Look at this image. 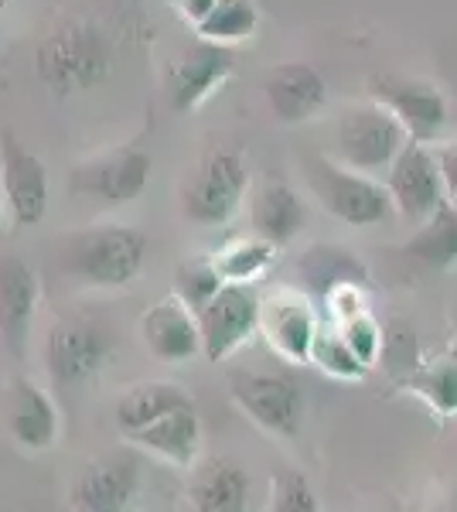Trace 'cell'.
Returning <instances> with one entry per match:
<instances>
[{
    "label": "cell",
    "mask_w": 457,
    "mask_h": 512,
    "mask_svg": "<svg viewBox=\"0 0 457 512\" xmlns=\"http://www.w3.org/2000/svg\"><path fill=\"white\" fill-rule=\"evenodd\" d=\"M338 332L348 342V349H352L365 366H376L379 355H382V328L376 325V318L369 315V311H355L352 318H345L342 325H338Z\"/></svg>",
    "instance_id": "1f68e13d"
},
{
    "label": "cell",
    "mask_w": 457,
    "mask_h": 512,
    "mask_svg": "<svg viewBox=\"0 0 457 512\" xmlns=\"http://www.w3.org/2000/svg\"><path fill=\"white\" fill-rule=\"evenodd\" d=\"M0 195L14 226H38L48 212V171L18 144L14 134H0Z\"/></svg>",
    "instance_id": "7c38bea8"
},
{
    "label": "cell",
    "mask_w": 457,
    "mask_h": 512,
    "mask_svg": "<svg viewBox=\"0 0 457 512\" xmlns=\"http://www.w3.org/2000/svg\"><path fill=\"white\" fill-rule=\"evenodd\" d=\"M406 140H410V134H406L403 123L393 113L382 110L379 103H362L348 106L338 117L335 154L345 168L379 178L389 171V164L403 151Z\"/></svg>",
    "instance_id": "5b68a950"
},
{
    "label": "cell",
    "mask_w": 457,
    "mask_h": 512,
    "mask_svg": "<svg viewBox=\"0 0 457 512\" xmlns=\"http://www.w3.org/2000/svg\"><path fill=\"white\" fill-rule=\"evenodd\" d=\"M249 188L246 158L232 147L209 151L181 185V212L198 226H226L232 222Z\"/></svg>",
    "instance_id": "277c9868"
},
{
    "label": "cell",
    "mask_w": 457,
    "mask_h": 512,
    "mask_svg": "<svg viewBox=\"0 0 457 512\" xmlns=\"http://www.w3.org/2000/svg\"><path fill=\"white\" fill-rule=\"evenodd\" d=\"M4 4H7V0H0V7H4Z\"/></svg>",
    "instance_id": "8d00e7d4"
},
{
    "label": "cell",
    "mask_w": 457,
    "mask_h": 512,
    "mask_svg": "<svg viewBox=\"0 0 457 512\" xmlns=\"http://www.w3.org/2000/svg\"><path fill=\"white\" fill-rule=\"evenodd\" d=\"M222 284H226V280H222L212 256H195V260H185L174 270V294H178L195 315L202 304H209V297L219 291Z\"/></svg>",
    "instance_id": "f1b7e54d"
},
{
    "label": "cell",
    "mask_w": 457,
    "mask_h": 512,
    "mask_svg": "<svg viewBox=\"0 0 457 512\" xmlns=\"http://www.w3.org/2000/svg\"><path fill=\"white\" fill-rule=\"evenodd\" d=\"M273 253H277V246L253 233L249 239H236V243L222 246L212 260H215V267H219L222 280H239V284H249V280H256L263 270L270 267Z\"/></svg>",
    "instance_id": "83f0119b"
},
{
    "label": "cell",
    "mask_w": 457,
    "mask_h": 512,
    "mask_svg": "<svg viewBox=\"0 0 457 512\" xmlns=\"http://www.w3.org/2000/svg\"><path fill=\"white\" fill-rule=\"evenodd\" d=\"M127 441L157 454V458L171 461V465L188 468L198 458V448H202V424H198L195 403L168 410L164 417H157L151 424L140 427V431L127 434Z\"/></svg>",
    "instance_id": "d6986e66"
},
{
    "label": "cell",
    "mask_w": 457,
    "mask_h": 512,
    "mask_svg": "<svg viewBox=\"0 0 457 512\" xmlns=\"http://www.w3.org/2000/svg\"><path fill=\"white\" fill-rule=\"evenodd\" d=\"M369 96L382 110H389L403 123L410 140L420 144H434L447 127V99L440 96L430 82L403 79V76H372Z\"/></svg>",
    "instance_id": "8fae6325"
},
{
    "label": "cell",
    "mask_w": 457,
    "mask_h": 512,
    "mask_svg": "<svg viewBox=\"0 0 457 512\" xmlns=\"http://www.w3.org/2000/svg\"><path fill=\"white\" fill-rule=\"evenodd\" d=\"M229 393L236 407L260 431L273 437H297L304 424V393L287 373L273 369H236L229 376Z\"/></svg>",
    "instance_id": "8992f818"
},
{
    "label": "cell",
    "mask_w": 457,
    "mask_h": 512,
    "mask_svg": "<svg viewBox=\"0 0 457 512\" xmlns=\"http://www.w3.org/2000/svg\"><path fill=\"white\" fill-rule=\"evenodd\" d=\"M11 437L28 451H48L58 441V410L35 379H18L11 393Z\"/></svg>",
    "instance_id": "ffe728a7"
},
{
    "label": "cell",
    "mask_w": 457,
    "mask_h": 512,
    "mask_svg": "<svg viewBox=\"0 0 457 512\" xmlns=\"http://www.w3.org/2000/svg\"><path fill=\"white\" fill-rule=\"evenodd\" d=\"M171 7H174V14H178L181 21L195 28V24L215 7V0H171Z\"/></svg>",
    "instance_id": "836d02e7"
},
{
    "label": "cell",
    "mask_w": 457,
    "mask_h": 512,
    "mask_svg": "<svg viewBox=\"0 0 457 512\" xmlns=\"http://www.w3.org/2000/svg\"><path fill=\"white\" fill-rule=\"evenodd\" d=\"M297 270H301L307 291L314 297H321V301L335 291V287H345V284H355V287H362V291L369 287V270H365V263L355 260L342 246H331V243L311 246V250L301 256Z\"/></svg>",
    "instance_id": "603a6c76"
},
{
    "label": "cell",
    "mask_w": 457,
    "mask_h": 512,
    "mask_svg": "<svg viewBox=\"0 0 457 512\" xmlns=\"http://www.w3.org/2000/svg\"><path fill=\"white\" fill-rule=\"evenodd\" d=\"M260 24L256 0H215V7L195 24V35L205 41H219V45H236L249 38Z\"/></svg>",
    "instance_id": "4316f807"
},
{
    "label": "cell",
    "mask_w": 457,
    "mask_h": 512,
    "mask_svg": "<svg viewBox=\"0 0 457 512\" xmlns=\"http://www.w3.org/2000/svg\"><path fill=\"white\" fill-rule=\"evenodd\" d=\"M260 332L273 355L284 362H311V345L318 335V315L311 301L297 291H273L260 297Z\"/></svg>",
    "instance_id": "5bb4252c"
},
{
    "label": "cell",
    "mask_w": 457,
    "mask_h": 512,
    "mask_svg": "<svg viewBox=\"0 0 457 512\" xmlns=\"http://www.w3.org/2000/svg\"><path fill=\"white\" fill-rule=\"evenodd\" d=\"M147 181H151V154L140 144H123L76 164L69 188L76 195H89L110 209H120L144 195Z\"/></svg>",
    "instance_id": "ba28073f"
},
{
    "label": "cell",
    "mask_w": 457,
    "mask_h": 512,
    "mask_svg": "<svg viewBox=\"0 0 457 512\" xmlns=\"http://www.w3.org/2000/svg\"><path fill=\"white\" fill-rule=\"evenodd\" d=\"M403 250L430 270H451L457 263V202L444 198L434 216L420 222L417 233L406 239Z\"/></svg>",
    "instance_id": "d4e9b609"
},
{
    "label": "cell",
    "mask_w": 457,
    "mask_h": 512,
    "mask_svg": "<svg viewBox=\"0 0 457 512\" xmlns=\"http://www.w3.org/2000/svg\"><path fill=\"white\" fill-rule=\"evenodd\" d=\"M0 212H4V195H0Z\"/></svg>",
    "instance_id": "d590c367"
},
{
    "label": "cell",
    "mask_w": 457,
    "mask_h": 512,
    "mask_svg": "<svg viewBox=\"0 0 457 512\" xmlns=\"http://www.w3.org/2000/svg\"><path fill=\"white\" fill-rule=\"evenodd\" d=\"M304 181L321 209L338 222H345V226H376L393 212L389 192L379 178L345 168L342 161H331L324 154H307L304 158Z\"/></svg>",
    "instance_id": "3957f363"
},
{
    "label": "cell",
    "mask_w": 457,
    "mask_h": 512,
    "mask_svg": "<svg viewBox=\"0 0 457 512\" xmlns=\"http://www.w3.org/2000/svg\"><path fill=\"white\" fill-rule=\"evenodd\" d=\"M451 509H457V495H454V499H451Z\"/></svg>",
    "instance_id": "e575fe53"
},
{
    "label": "cell",
    "mask_w": 457,
    "mask_h": 512,
    "mask_svg": "<svg viewBox=\"0 0 457 512\" xmlns=\"http://www.w3.org/2000/svg\"><path fill=\"white\" fill-rule=\"evenodd\" d=\"M147 260V236L130 226H99L79 233L65 246V274L86 287H116L134 284Z\"/></svg>",
    "instance_id": "7a4b0ae2"
},
{
    "label": "cell",
    "mask_w": 457,
    "mask_h": 512,
    "mask_svg": "<svg viewBox=\"0 0 457 512\" xmlns=\"http://www.w3.org/2000/svg\"><path fill=\"white\" fill-rule=\"evenodd\" d=\"M263 93L273 117L287 127L314 120L328 106V82L311 62H280L263 79Z\"/></svg>",
    "instance_id": "2e32d148"
},
{
    "label": "cell",
    "mask_w": 457,
    "mask_h": 512,
    "mask_svg": "<svg viewBox=\"0 0 457 512\" xmlns=\"http://www.w3.org/2000/svg\"><path fill=\"white\" fill-rule=\"evenodd\" d=\"M311 362H318V369L324 376H335V379H362L369 373V366L348 349V342L342 338V332H324L318 328L311 345Z\"/></svg>",
    "instance_id": "f546056e"
},
{
    "label": "cell",
    "mask_w": 457,
    "mask_h": 512,
    "mask_svg": "<svg viewBox=\"0 0 457 512\" xmlns=\"http://www.w3.org/2000/svg\"><path fill=\"white\" fill-rule=\"evenodd\" d=\"M232 69H236V52L232 45H219V41L198 38L195 45L174 59L168 76V96L174 113H191L202 106L215 89L222 86Z\"/></svg>",
    "instance_id": "4fadbf2b"
},
{
    "label": "cell",
    "mask_w": 457,
    "mask_h": 512,
    "mask_svg": "<svg viewBox=\"0 0 457 512\" xmlns=\"http://www.w3.org/2000/svg\"><path fill=\"white\" fill-rule=\"evenodd\" d=\"M188 499L202 512H239L249 499V475L232 458H209L191 475Z\"/></svg>",
    "instance_id": "7402d4cb"
},
{
    "label": "cell",
    "mask_w": 457,
    "mask_h": 512,
    "mask_svg": "<svg viewBox=\"0 0 457 512\" xmlns=\"http://www.w3.org/2000/svg\"><path fill=\"white\" fill-rule=\"evenodd\" d=\"M41 86L55 96L96 89L113 72V41L96 21H65L41 38L35 52Z\"/></svg>",
    "instance_id": "6da1fadb"
},
{
    "label": "cell",
    "mask_w": 457,
    "mask_h": 512,
    "mask_svg": "<svg viewBox=\"0 0 457 512\" xmlns=\"http://www.w3.org/2000/svg\"><path fill=\"white\" fill-rule=\"evenodd\" d=\"M270 509L277 512H318L321 502L301 472H277L270 485Z\"/></svg>",
    "instance_id": "4dcf8cb0"
},
{
    "label": "cell",
    "mask_w": 457,
    "mask_h": 512,
    "mask_svg": "<svg viewBox=\"0 0 457 512\" xmlns=\"http://www.w3.org/2000/svg\"><path fill=\"white\" fill-rule=\"evenodd\" d=\"M113 342L93 318H62L48 332V373L58 386H82L106 366Z\"/></svg>",
    "instance_id": "30bf717a"
},
{
    "label": "cell",
    "mask_w": 457,
    "mask_h": 512,
    "mask_svg": "<svg viewBox=\"0 0 457 512\" xmlns=\"http://www.w3.org/2000/svg\"><path fill=\"white\" fill-rule=\"evenodd\" d=\"M454 355H440L434 362H417L406 373V390L417 393L434 414H457V345Z\"/></svg>",
    "instance_id": "484cf974"
},
{
    "label": "cell",
    "mask_w": 457,
    "mask_h": 512,
    "mask_svg": "<svg viewBox=\"0 0 457 512\" xmlns=\"http://www.w3.org/2000/svg\"><path fill=\"white\" fill-rule=\"evenodd\" d=\"M140 489V465L134 454L116 451L89 461L69 489V506L82 512H120Z\"/></svg>",
    "instance_id": "9a60e30c"
},
{
    "label": "cell",
    "mask_w": 457,
    "mask_h": 512,
    "mask_svg": "<svg viewBox=\"0 0 457 512\" xmlns=\"http://www.w3.org/2000/svg\"><path fill=\"white\" fill-rule=\"evenodd\" d=\"M386 192L393 209L400 212V219H406L410 226H420V222L434 216L437 205L447 198V188L430 144L406 140L403 151L396 154L386 171Z\"/></svg>",
    "instance_id": "9c48e42d"
},
{
    "label": "cell",
    "mask_w": 457,
    "mask_h": 512,
    "mask_svg": "<svg viewBox=\"0 0 457 512\" xmlns=\"http://www.w3.org/2000/svg\"><path fill=\"white\" fill-rule=\"evenodd\" d=\"M249 226L260 239L284 246L307 226V209L290 185L267 181L263 188H256L253 202H249Z\"/></svg>",
    "instance_id": "44dd1931"
},
{
    "label": "cell",
    "mask_w": 457,
    "mask_h": 512,
    "mask_svg": "<svg viewBox=\"0 0 457 512\" xmlns=\"http://www.w3.org/2000/svg\"><path fill=\"white\" fill-rule=\"evenodd\" d=\"M434 154H437V168H440V178H444L447 198L457 202V140H454V144L437 147Z\"/></svg>",
    "instance_id": "d6a6232c"
},
{
    "label": "cell",
    "mask_w": 457,
    "mask_h": 512,
    "mask_svg": "<svg viewBox=\"0 0 457 512\" xmlns=\"http://www.w3.org/2000/svg\"><path fill=\"white\" fill-rule=\"evenodd\" d=\"M185 403H195V400H191L188 390H181L178 383H164V379L137 383L120 396V403H116V427L127 437L140 431L144 424H151V420L164 417L168 410L185 407Z\"/></svg>",
    "instance_id": "cb8c5ba5"
},
{
    "label": "cell",
    "mask_w": 457,
    "mask_h": 512,
    "mask_svg": "<svg viewBox=\"0 0 457 512\" xmlns=\"http://www.w3.org/2000/svg\"><path fill=\"white\" fill-rule=\"evenodd\" d=\"M198 332H202V355L209 362H222L236 355L260 332V294L253 284L226 280L209 304L198 308Z\"/></svg>",
    "instance_id": "52a82bcc"
},
{
    "label": "cell",
    "mask_w": 457,
    "mask_h": 512,
    "mask_svg": "<svg viewBox=\"0 0 457 512\" xmlns=\"http://www.w3.org/2000/svg\"><path fill=\"white\" fill-rule=\"evenodd\" d=\"M38 311V277L18 256L0 260V342L21 359L31 342V325Z\"/></svg>",
    "instance_id": "ac0fdd59"
},
{
    "label": "cell",
    "mask_w": 457,
    "mask_h": 512,
    "mask_svg": "<svg viewBox=\"0 0 457 512\" xmlns=\"http://www.w3.org/2000/svg\"><path fill=\"white\" fill-rule=\"evenodd\" d=\"M140 338L161 362H188L191 355L202 352L198 315L178 294L161 297L140 315Z\"/></svg>",
    "instance_id": "e0dca14e"
}]
</instances>
